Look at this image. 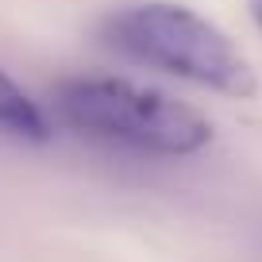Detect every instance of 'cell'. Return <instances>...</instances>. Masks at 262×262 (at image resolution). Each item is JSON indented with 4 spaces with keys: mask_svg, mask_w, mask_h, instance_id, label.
<instances>
[{
    "mask_svg": "<svg viewBox=\"0 0 262 262\" xmlns=\"http://www.w3.org/2000/svg\"><path fill=\"white\" fill-rule=\"evenodd\" d=\"M100 39L108 50L131 62L162 70L181 81L205 85L224 97H254L258 74L247 54L212 24L181 4H135L112 12L100 24Z\"/></svg>",
    "mask_w": 262,
    "mask_h": 262,
    "instance_id": "obj_1",
    "label": "cell"
},
{
    "mask_svg": "<svg viewBox=\"0 0 262 262\" xmlns=\"http://www.w3.org/2000/svg\"><path fill=\"white\" fill-rule=\"evenodd\" d=\"M54 112L74 131L150 155H196L212 143V123L196 108L123 77H74L58 85Z\"/></svg>",
    "mask_w": 262,
    "mask_h": 262,
    "instance_id": "obj_2",
    "label": "cell"
},
{
    "mask_svg": "<svg viewBox=\"0 0 262 262\" xmlns=\"http://www.w3.org/2000/svg\"><path fill=\"white\" fill-rule=\"evenodd\" d=\"M247 8H251V16H254V24L262 27V0H247Z\"/></svg>",
    "mask_w": 262,
    "mask_h": 262,
    "instance_id": "obj_4",
    "label": "cell"
},
{
    "mask_svg": "<svg viewBox=\"0 0 262 262\" xmlns=\"http://www.w3.org/2000/svg\"><path fill=\"white\" fill-rule=\"evenodd\" d=\"M0 127L19 135V139H31V143H42L50 135V123H47V116L39 112V104H35L4 70H0Z\"/></svg>",
    "mask_w": 262,
    "mask_h": 262,
    "instance_id": "obj_3",
    "label": "cell"
}]
</instances>
